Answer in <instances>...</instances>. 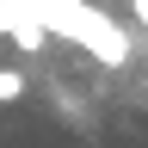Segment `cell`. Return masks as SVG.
<instances>
[{"label": "cell", "instance_id": "cell-1", "mask_svg": "<svg viewBox=\"0 0 148 148\" xmlns=\"http://www.w3.org/2000/svg\"><path fill=\"white\" fill-rule=\"evenodd\" d=\"M43 25L62 31L68 43H80L86 56H99L105 68H130V37L117 31V18L92 12L86 0H43Z\"/></svg>", "mask_w": 148, "mask_h": 148}, {"label": "cell", "instance_id": "cell-4", "mask_svg": "<svg viewBox=\"0 0 148 148\" xmlns=\"http://www.w3.org/2000/svg\"><path fill=\"white\" fill-rule=\"evenodd\" d=\"M130 6H136V18H142V25H148V0H130Z\"/></svg>", "mask_w": 148, "mask_h": 148}, {"label": "cell", "instance_id": "cell-2", "mask_svg": "<svg viewBox=\"0 0 148 148\" xmlns=\"http://www.w3.org/2000/svg\"><path fill=\"white\" fill-rule=\"evenodd\" d=\"M43 18L37 12H25V6H6V0H0V37H12L18 49H43Z\"/></svg>", "mask_w": 148, "mask_h": 148}, {"label": "cell", "instance_id": "cell-3", "mask_svg": "<svg viewBox=\"0 0 148 148\" xmlns=\"http://www.w3.org/2000/svg\"><path fill=\"white\" fill-rule=\"evenodd\" d=\"M12 99H25V74H18V68H0V105H12Z\"/></svg>", "mask_w": 148, "mask_h": 148}]
</instances>
